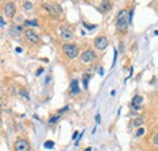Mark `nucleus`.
<instances>
[{
	"label": "nucleus",
	"instance_id": "obj_1",
	"mask_svg": "<svg viewBox=\"0 0 158 151\" xmlns=\"http://www.w3.org/2000/svg\"><path fill=\"white\" fill-rule=\"evenodd\" d=\"M129 27V22H128V11L127 10H122L119 11L118 16H117V28L119 32L125 33L128 31Z\"/></svg>",
	"mask_w": 158,
	"mask_h": 151
},
{
	"label": "nucleus",
	"instance_id": "obj_2",
	"mask_svg": "<svg viewBox=\"0 0 158 151\" xmlns=\"http://www.w3.org/2000/svg\"><path fill=\"white\" fill-rule=\"evenodd\" d=\"M62 50H63L64 55H66L68 59H71V60H73V59L78 57V55H79L78 46H77L75 44H72V43L63 44V46H62Z\"/></svg>",
	"mask_w": 158,
	"mask_h": 151
},
{
	"label": "nucleus",
	"instance_id": "obj_3",
	"mask_svg": "<svg viewBox=\"0 0 158 151\" xmlns=\"http://www.w3.org/2000/svg\"><path fill=\"white\" fill-rule=\"evenodd\" d=\"M3 12L6 16V18H12L15 16V14H16V5L12 2H6L5 5H4Z\"/></svg>",
	"mask_w": 158,
	"mask_h": 151
},
{
	"label": "nucleus",
	"instance_id": "obj_4",
	"mask_svg": "<svg viewBox=\"0 0 158 151\" xmlns=\"http://www.w3.org/2000/svg\"><path fill=\"white\" fill-rule=\"evenodd\" d=\"M31 150V144L26 139H17L15 143V151H29Z\"/></svg>",
	"mask_w": 158,
	"mask_h": 151
},
{
	"label": "nucleus",
	"instance_id": "obj_5",
	"mask_svg": "<svg viewBox=\"0 0 158 151\" xmlns=\"http://www.w3.org/2000/svg\"><path fill=\"white\" fill-rule=\"evenodd\" d=\"M25 35H26L27 40H28L29 43H32V44H38L39 40H40L39 34H38L35 31H33V29H27V31L25 32Z\"/></svg>",
	"mask_w": 158,
	"mask_h": 151
},
{
	"label": "nucleus",
	"instance_id": "obj_6",
	"mask_svg": "<svg viewBox=\"0 0 158 151\" xmlns=\"http://www.w3.org/2000/svg\"><path fill=\"white\" fill-rule=\"evenodd\" d=\"M95 48L97 49V50H105L107 46H108V44H110V42H108V39L106 38V37H104V35H101V37H97L96 39H95Z\"/></svg>",
	"mask_w": 158,
	"mask_h": 151
},
{
	"label": "nucleus",
	"instance_id": "obj_7",
	"mask_svg": "<svg viewBox=\"0 0 158 151\" xmlns=\"http://www.w3.org/2000/svg\"><path fill=\"white\" fill-rule=\"evenodd\" d=\"M94 59H95V52H94L93 50H90V49L85 50V51L81 55V60H82V62H84V63H90Z\"/></svg>",
	"mask_w": 158,
	"mask_h": 151
},
{
	"label": "nucleus",
	"instance_id": "obj_8",
	"mask_svg": "<svg viewBox=\"0 0 158 151\" xmlns=\"http://www.w3.org/2000/svg\"><path fill=\"white\" fill-rule=\"evenodd\" d=\"M61 35H62L63 39L69 40V39L73 38V31L69 27H67V26H62L61 27Z\"/></svg>",
	"mask_w": 158,
	"mask_h": 151
},
{
	"label": "nucleus",
	"instance_id": "obj_9",
	"mask_svg": "<svg viewBox=\"0 0 158 151\" xmlns=\"http://www.w3.org/2000/svg\"><path fill=\"white\" fill-rule=\"evenodd\" d=\"M142 101H143V99H142V96H140V95H135L134 98H133V107L135 109V110H140V107L142 106Z\"/></svg>",
	"mask_w": 158,
	"mask_h": 151
},
{
	"label": "nucleus",
	"instance_id": "obj_10",
	"mask_svg": "<svg viewBox=\"0 0 158 151\" xmlns=\"http://www.w3.org/2000/svg\"><path fill=\"white\" fill-rule=\"evenodd\" d=\"M79 93H81V90H79L78 81L74 79V81L71 82V94H72V95H78Z\"/></svg>",
	"mask_w": 158,
	"mask_h": 151
},
{
	"label": "nucleus",
	"instance_id": "obj_11",
	"mask_svg": "<svg viewBox=\"0 0 158 151\" xmlns=\"http://www.w3.org/2000/svg\"><path fill=\"white\" fill-rule=\"evenodd\" d=\"M44 9H45L52 17H56V16H57V12L55 11V6H52V5H50V4H44Z\"/></svg>",
	"mask_w": 158,
	"mask_h": 151
},
{
	"label": "nucleus",
	"instance_id": "obj_12",
	"mask_svg": "<svg viewBox=\"0 0 158 151\" xmlns=\"http://www.w3.org/2000/svg\"><path fill=\"white\" fill-rule=\"evenodd\" d=\"M101 9L104 10V12H105V11H108V10L111 9V3L107 2V0H104V2L101 3Z\"/></svg>",
	"mask_w": 158,
	"mask_h": 151
},
{
	"label": "nucleus",
	"instance_id": "obj_13",
	"mask_svg": "<svg viewBox=\"0 0 158 151\" xmlns=\"http://www.w3.org/2000/svg\"><path fill=\"white\" fill-rule=\"evenodd\" d=\"M25 26H31V27H38V22H37V21H29V20H26V21H25Z\"/></svg>",
	"mask_w": 158,
	"mask_h": 151
},
{
	"label": "nucleus",
	"instance_id": "obj_14",
	"mask_svg": "<svg viewBox=\"0 0 158 151\" xmlns=\"http://www.w3.org/2000/svg\"><path fill=\"white\" fill-rule=\"evenodd\" d=\"M60 117H61V115H56V116L51 117V118L49 119V124H55V123H57V121L60 119Z\"/></svg>",
	"mask_w": 158,
	"mask_h": 151
},
{
	"label": "nucleus",
	"instance_id": "obj_15",
	"mask_svg": "<svg viewBox=\"0 0 158 151\" xmlns=\"http://www.w3.org/2000/svg\"><path fill=\"white\" fill-rule=\"evenodd\" d=\"M54 146H55V143L52 140H48V141L44 143V147L45 149H52Z\"/></svg>",
	"mask_w": 158,
	"mask_h": 151
},
{
	"label": "nucleus",
	"instance_id": "obj_16",
	"mask_svg": "<svg viewBox=\"0 0 158 151\" xmlns=\"http://www.w3.org/2000/svg\"><path fill=\"white\" fill-rule=\"evenodd\" d=\"M90 78H91L90 74H87V76H84V77H83V84H84V88H85V89L88 88V82H89Z\"/></svg>",
	"mask_w": 158,
	"mask_h": 151
},
{
	"label": "nucleus",
	"instance_id": "obj_17",
	"mask_svg": "<svg viewBox=\"0 0 158 151\" xmlns=\"http://www.w3.org/2000/svg\"><path fill=\"white\" fill-rule=\"evenodd\" d=\"M23 9L25 10H32L33 9V4L31 2H25L23 3Z\"/></svg>",
	"mask_w": 158,
	"mask_h": 151
},
{
	"label": "nucleus",
	"instance_id": "obj_18",
	"mask_svg": "<svg viewBox=\"0 0 158 151\" xmlns=\"http://www.w3.org/2000/svg\"><path fill=\"white\" fill-rule=\"evenodd\" d=\"M142 123H143L142 118H136V119L133 122V126H134V127H139V126H142Z\"/></svg>",
	"mask_w": 158,
	"mask_h": 151
},
{
	"label": "nucleus",
	"instance_id": "obj_19",
	"mask_svg": "<svg viewBox=\"0 0 158 151\" xmlns=\"http://www.w3.org/2000/svg\"><path fill=\"white\" fill-rule=\"evenodd\" d=\"M145 134V129L143 128H139L137 130H136V136H141V135H143Z\"/></svg>",
	"mask_w": 158,
	"mask_h": 151
},
{
	"label": "nucleus",
	"instance_id": "obj_20",
	"mask_svg": "<svg viewBox=\"0 0 158 151\" xmlns=\"http://www.w3.org/2000/svg\"><path fill=\"white\" fill-rule=\"evenodd\" d=\"M68 109H69L68 106H64L63 109H61V110H58V115H62V113H64L66 111H68Z\"/></svg>",
	"mask_w": 158,
	"mask_h": 151
},
{
	"label": "nucleus",
	"instance_id": "obj_21",
	"mask_svg": "<svg viewBox=\"0 0 158 151\" xmlns=\"http://www.w3.org/2000/svg\"><path fill=\"white\" fill-rule=\"evenodd\" d=\"M153 145H154V146L158 145V135H157V134H154V136H153Z\"/></svg>",
	"mask_w": 158,
	"mask_h": 151
},
{
	"label": "nucleus",
	"instance_id": "obj_22",
	"mask_svg": "<svg viewBox=\"0 0 158 151\" xmlns=\"http://www.w3.org/2000/svg\"><path fill=\"white\" fill-rule=\"evenodd\" d=\"M21 95H22V96H26L27 99H29V96H28V92H27V90H23V89H22V90H21Z\"/></svg>",
	"mask_w": 158,
	"mask_h": 151
},
{
	"label": "nucleus",
	"instance_id": "obj_23",
	"mask_svg": "<svg viewBox=\"0 0 158 151\" xmlns=\"http://www.w3.org/2000/svg\"><path fill=\"white\" fill-rule=\"evenodd\" d=\"M5 25H6V22L4 21V18H3L2 16H0V26H2V27H4Z\"/></svg>",
	"mask_w": 158,
	"mask_h": 151
},
{
	"label": "nucleus",
	"instance_id": "obj_24",
	"mask_svg": "<svg viewBox=\"0 0 158 151\" xmlns=\"http://www.w3.org/2000/svg\"><path fill=\"white\" fill-rule=\"evenodd\" d=\"M83 26H84V27H87L88 29H94V28H96V26H95V25H94V26H88L87 23H84Z\"/></svg>",
	"mask_w": 158,
	"mask_h": 151
},
{
	"label": "nucleus",
	"instance_id": "obj_25",
	"mask_svg": "<svg viewBox=\"0 0 158 151\" xmlns=\"http://www.w3.org/2000/svg\"><path fill=\"white\" fill-rule=\"evenodd\" d=\"M78 135H79V133H78V132H74V133H73V135H72V139H73V140H75V139L78 138Z\"/></svg>",
	"mask_w": 158,
	"mask_h": 151
},
{
	"label": "nucleus",
	"instance_id": "obj_26",
	"mask_svg": "<svg viewBox=\"0 0 158 151\" xmlns=\"http://www.w3.org/2000/svg\"><path fill=\"white\" fill-rule=\"evenodd\" d=\"M43 72H44V69H43V68H39V69L37 71V73H35V74H37V76H40Z\"/></svg>",
	"mask_w": 158,
	"mask_h": 151
},
{
	"label": "nucleus",
	"instance_id": "obj_27",
	"mask_svg": "<svg viewBox=\"0 0 158 151\" xmlns=\"http://www.w3.org/2000/svg\"><path fill=\"white\" fill-rule=\"evenodd\" d=\"M99 74H100V76H104V74H105V71H104L101 67H100V69H99Z\"/></svg>",
	"mask_w": 158,
	"mask_h": 151
},
{
	"label": "nucleus",
	"instance_id": "obj_28",
	"mask_svg": "<svg viewBox=\"0 0 158 151\" xmlns=\"http://www.w3.org/2000/svg\"><path fill=\"white\" fill-rule=\"evenodd\" d=\"M96 123H97V124L100 123V115H99V113L96 115Z\"/></svg>",
	"mask_w": 158,
	"mask_h": 151
},
{
	"label": "nucleus",
	"instance_id": "obj_29",
	"mask_svg": "<svg viewBox=\"0 0 158 151\" xmlns=\"http://www.w3.org/2000/svg\"><path fill=\"white\" fill-rule=\"evenodd\" d=\"M16 52H22V49L21 48H16Z\"/></svg>",
	"mask_w": 158,
	"mask_h": 151
},
{
	"label": "nucleus",
	"instance_id": "obj_30",
	"mask_svg": "<svg viewBox=\"0 0 158 151\" xmlns=\"http://www.w3.org/2000/svg\"><path fill=\"white\" fill-rule=\"evenodd\" d=\"M111 95H112V96H114V95H116V92H114V90H112V92H111Z\"/></svg>",
	"mask_w": 158,
	"mask_h": 151
},
{
	"label": "nucleus",
	"instance_id": "obj_31",
	"mask_svg": "<svg viewBox=\"0 0 158 151\" xmlns=\"http://www.w3.org/2000/svg\"><path fill=\"white\" fill-rule=\"evenodd\" d=\"M85 151H91V147H87V149H85Z\"/></svg>",
	"mask_w": 158,
	"mask_h": 151
},
{
	"label": "nucleus",
	"instance_id": "obj_32",
	"mask_svg": "<svg viewBox=\"0 0 158 151\" xmlns=\"http://www.w3.org/2000/svg\"><path fill=\"white\" fill-rule=\"evenodd\" d=\"M0 2H3V0H0Z\"/></svg>",
	"mask_w": 158,
	"mask_h": 151
},
{
	"label": "nucleus",
	"instance_id": "obj_33",
	"mask_svg": "<svg viewBox=\"0 0 158 151\" xmlns=\"http://www.w3.org/2000/svg\"><path fill=\"white\" fill-rule=\"evenodd\" d=\"M0 117H2V115H0Z\"/></svg>",
	"mask_w": 158,
	"mask_h": 151
}]
</instances>
